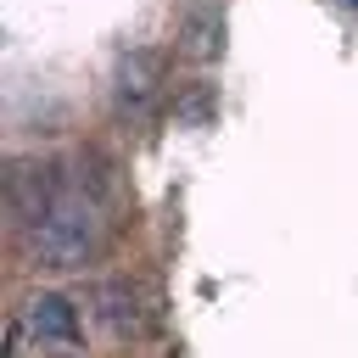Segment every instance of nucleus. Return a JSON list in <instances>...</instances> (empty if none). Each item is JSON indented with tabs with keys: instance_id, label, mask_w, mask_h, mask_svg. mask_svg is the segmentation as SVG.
<instances>
[{
	"instance_id": "obj_1",
	"label": "nucleus",
	"mask_w": 358,
	"mask_h": 358,
	"mask_svg": "<svg viewBox=\"0 0 358 358\" xmlns=\"http://www.w3.org/2000/svg\"><path fill=\"white\" fill-rule=\"evenodd\" d=\"M34 235V257L45 263V268H84L90 257H95V246H101V207H95V196H84V190H62L56 196V207L45 213V224L39 229H28Z\"/></svg>"
},
{
	"instance_id": "obj_2",
	"label": "nucleus",
	"mask_w": 358,
	"mask_h": 358,
	"mask_svg": "<svg viewBox=\"0 0 358 358\" xmlns=\"http://www.w3.org/2000/svg\"><path fill=\"white\" fill-rule=\"evenodd\" d=\"M62 190H67V185H62V173H56L50 162H11V173H6V207H11V218L28 224V229L45 224V213L56 207Z\"/></svg>"
},
{
	"instance_id": "obj_3",
	"label": "nucleus",
	"mask_w": 358,
	"mask_h": 358,
	"mask_svg": "<svg viewBox=\"0 0 358 358\" xmlns=\"http://www.w3.org/2000/svg\"><path fill=\"white\" fill-rule=\"evenodd\" d=\"M162 73H168V56L162 50H129V56H117V73H112L117 106L129 117H145L151 101L162 95Z\"/></svg>"
},
{
	"instance_id": "obj_4",
	"label": "nucleus",
	"mask_w": 358,
	"mask_h": 358,
	"mask_svg": "<svg viewBox=\"0 0 358 358\" xmlns=\"http://www.w3.org/2000/svg\"><path fill=\"white\" fill-rule=\"evenodd\" d=\"M28 330H34L39 341H56V347H78V336H84L78 308H73L67 296H56V291H45V296L28 302Z\"/></svg>"
},
{
	"instance_id": "obj_5",
	"label": "nucleus",
	"mask_w": 358,
	"mask_h": 358,
	"mask_svg": "<svg viewBox=\"0 0 358 358\" xmlns=\"http://www.w3.org/2000/svg\"><path fill=\"white\" fill-rule=\"evenodd\" d=\"M179 50H185L190 62H213V56L224 50V17H218V6H190V11H185V22H179Z\"/></svg>"
},
{
	"instance_id": "obj_6",
	"label": "nucleus",
	"mask_w": 358,
	"mask_h": 358,
	"mask_svg": "<svg viewBox=\"0 0 358 358\" xmlns=\"http://www.w3.org/2000/svg\"><path fill=\"white\" fill-rule=\"evenodd\" d=\"M95 308H101V324H106L112 336H134V330H140V302H134V291H129L123 280H106V285L95 291Z\"/></svg>"
},
{
	"instance_id": "obj_7",
	"label": "nucleus",
	"mask_w": 358,
	"mask_h": 358,
	"mask_svg": "<svg viewBox=\"0 0 358 358\" xmlns=\"http://www.w3.org/2000/svg\"><path fill=\"white\" fill-rule=\"evenodd\" d=\"M179 117H185V123H207V117H213V90L196 84V90L179 101Z\"/></svg>"
},
{
	"instance_id": "obj_8",
	"label": "nucleus",
	"mask_w": 358,
	"mask_h": 358,
	"mask_svg": "<svg viewBox=\"0 0 358 358\" xmlns=\"http://www.w3.org/2000/svg\"><path fill=\"white\" fill-rule=\"evenodd\" d=\"M341 6H347V11H358V0H341Z\"/></svg>"
},
{
	"instance_id": "obj_9",
	"label": "nucleus",
	"mask_w": 358,
	"mask_h": 358,
	"mask_svg": "<svg viewBox=\"0 0 358 358\" xmlns=\"http://www.w3.org/2000/svg\"><path fill=\"white\" fill-rule=\"evenodd\" d=\"M67 358H73V352H67Z\"/></svg>"
}]
</instances>
